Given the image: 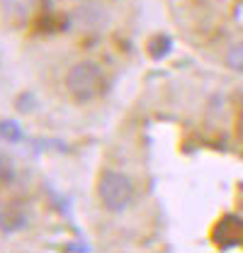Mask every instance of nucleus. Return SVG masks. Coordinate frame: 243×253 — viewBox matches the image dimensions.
Here are the masks:
<instances>
[{
  "label": "nucleus",
  "mask_w": 243,
  "mask_h": 253,
  "mask_svg": "<svg viewBox=\"0 0 243 253\" xmlns=\"http://www.w3.org/2000/svg\"><path fill=\"white\" fill-rule=\"evenodd\" d=\"M66 88H68V93L73 95L76 102L85 105V102L97 100L107 90V78H105V73H102V68L97 63L81 61L66 73Z\"/></svg>",
  "instance_id": "nucleus-1"
},
{
  "label": "nucleus",
  "mask_w": 243,
  "mask_h": 253,
  "mask_svg": "<svg viewBox=\"0 0 243 253\" xmlns=\"http://www.w3.org/2000/svg\"><path fill=\"white\" fill-rule=\"evenodd\" d=\"M97 195H100V202L105 205L107 212L122 214L134 202V183L126 173L107 170V173H102V178L97 183Z\"/></svg>",
  "instance_id": "nucleus-2"
},
{
  "label": "nucleus",
  "mask_w": 243,
  "mask_h": 253,
  "mask_svg": "<svg viewBox=\"0 0 243 253\" xmlns=\"http://www.w3.org/2000/svg\"><path fill=\"white\" fill-rule=\"evenodd\" d=\"M27 221H30V214H27L25 207H20L15 202L0 207V231L2 234H15V231L25 229Z\"/></svg>",
  "instance_id": "nucleus-3"
},
{
  "label": "nucleus",
  "mask_w": 243,
  "mask_h": 253,
  "mask_svg": "<svg viewBox=\"0 0 243 253\" xmlns=\"http://www.w3.org/2000/svg\"><path fill=\"white\" fill-rule=\"evenodd\" d=\"M2 7L10 22L22 25L37 12V0H2Z\"/></svg>",
  "instance_id": "nucleus-4"
},
{
  "label": "nucleus",
  "mask_w": 243,
  "mask_h": 253,
  "mask_svg": "<svg viewBox=\"0 0 243 253\" xmlns=\"http://www.w3.org/2000/svg\"><path fill=\"white\" fill-rule=\"evenodd\" d=\"M0 139H7V141H22L25 139V131L22 126L12 120H0Z\"/></svg>",
  "instance_id": "nucleus-5"
},
{
  "label": "nucleus",
  "mask_w": 243,
  "mask_h": 253,
  "mask_svg": "<svg viewBox=\"0 0 243 253\" xmlns=\"http://www.w3.org/2000/svg\"><path fill=\"white\" fill-rule=\"evenodd\" d=\"M170 49H173V39L170 37H156V39L149 42V54L153 59H163Z\"/></svg>",
  "instance_id": "nucleus-6"
},
{
  "label": "nucleus",
  "mask_w": 243,
  "mask_h": 253,
  "mask_svg": "<svg viewBox=\"0 0 243 253\" xmlns=\"http://www.w3.org/2000/svg\"><path fill=\"white\" fill-rule=\"evenodd\" d=\"M226 63H229V68L243 73V42H236V44L226 51Z\"/></svg>",
  "instance_id": "nucleus-7"
},
{
  "label": "nucleus",
  "mask_w": 243,
  "mask_h": 253,
  "mask_svg": "<svg viewBox=\"0 0 243 253\" xmlns=\"http://www.w3.org/2000/svg\"><path fill=\"white\" fill-rule=\"evenodd\" d=\"M12 178H15V166H12V161H10V156L0 154V185L12 183Z\"/></svg>",
  "instance_id": "nucleus-8"
},
{
  "label": "nucleus",
  "mask_w": 243,
  "mask_h": 253,
  "mask_svg": "<svg viewBox=\"0 0 243 253\" xmlns=\"http://www.w3.org/2000/svg\"><path fill=\"white\" fill-rule=\"evenodd\" d=\"M241 120H243V115H241Z\"/></svg>",
  "instance_id": "nucleus-9"
}]
</instances>
